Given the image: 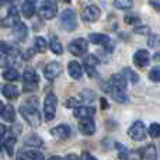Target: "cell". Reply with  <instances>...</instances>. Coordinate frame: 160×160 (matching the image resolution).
Masks as SVG:
<instances>
[{
  "label": "cell",
  "mask_w": 160,
  "mask_h": 160,
  "mask_svg": "<svg viewBox=\"0 0 160 160\" xmlns=\"http://www.w3.org/2000/svg\"><path fill=\"white\" fill-rule=\"evenodd\" d=\"M20 114L32 128H38L41 125V115H39L38 107H35V105L25 102V105L20 107Z\"/></svg>",
  "instance_id": "obj_1"
},
{
  "label": "cell",
  "mask_w": 160,
  "mask_h": 160,
  "mask_svg": "<svg viewBox=\"0 0 160 160\" xmlns=\"http://www.w3.org/2000/svg\"><path fill=\"white\" fill-rule=\"evenodd\" d=\"M58 14V6L55 0H41L38 8V16L44 20H52Z\"/></svg>",
  "instance_id": "obj_2"
},
{
  "label": "cell",
  "mask_w": 160,
  "mask_h": 160,
  "mask_svg": "<svg viewBox=\"0 0 160 160\" xmlns=\"http://www.w3.org/2000/svg\"><path fill=\"white\" fill-rule=\"evenodd\" d=\"M59 22H61L62 28L66 31H73L78 27V20H76V14L72 8H66L62 11L61 17H59Z\"/></svg>",
  "instance_id": "obj_3"
},
{
  "label": "cell",
  "mask_w": 160,
  "mask_h": 160,
  "mask_svg": "<svg viewBox=\"0 0 160 160\" xmlns=\"http://www.w3.org/2000/svg\"><path fill=\"white\" fill-rule=\"evenodd\" d=\"M56 104H58V98L53 93H49L45 97L44 101V115L47 121H52L56 115Z\"/></svg>",
  "instance_id": "obj_4"
},
{
  "label": "cell",
  "mask_w": 160,
  "mask_h": 160,
  "mask_svg": "<svg viewBox=\"0 0 160 160\" xmlns=\"http://www.w3.org/2000/svg\"><path fill=\"white\" fill-rule=\"evenodd\" d=\"M101 87L104 88V91H107L108 94H110L111 97H112L115 101H118L119 104H127L128 101H129V97L127 96V93H125V90H121V88H117L114 87L111 83H102Z\"/></svg>",
  "instance_id": "obj_5"
},
{
  "label": "cell",
  "mask_w": 160,
  "mask_h": 160,
  "mask_svg": "<svg viewBox=\"0 0 160 160\" xmlns=\"http://www.w3.org/2000/svg\"><path fill=\"white\" fill-rule=\"evenodd\" d=\"M128 135L133 141H143L146 138V127L142 121H136L132 124V127L128 129Z\"/></svg>",
  "instance_id": "obj_6"
},
{
  "label": "cell",
  "mask_w": 160,
  "mask_h": 160,
  "mask_svg": "<svg viewBox=\"0 0 160 160\" xmlns=\"http://www.w3.org/2000/svg\"><path fill=\"white\" fill-rule=\"evenodd\" d=\"M22 80H24L25 86H24V90H34L37 87V83H38V75L37 72L34 70V68L28 66L27 69L24 70L22 73Z\"/></svg>",
  "instance_id": "obj_7"
},
{
  "label": "cell",
  "mask_w": 160,
  "mask_h": 160,
  "mask_svg": "<svg viewBox=\"0 0 160 160\" xmlns=\"http://www.w3.org/2000/svg\"><path fill=\"white\" fill-rule=\"evenodd\" d=\"M88 41L91 42V44H94V45H101V47H104L105 49H112L114 48V44H112V41L110 39V37H107V35H104V34H100V32H93V34H90L88 35Z\"/></svg>",
  "instance_id": "obj_8"
},
{
  "label": "cell",
  "mask_w": 160,
  "mask_h": 160,
  "mask_svg": "<svg viewBox=\"0 0 160 160\" xmlns=\"http://www.w3.org/2000/svg\"><path fill=\"white\" fill-rule=\"evenodd\" d=\"M88 49V42L83 38H78L69 44V52L75 56H83Z\"/></svg>",
  "instance_id": "obj_9"
},
{
  "label": "cell",
  "mask_w": 160,
  "mask_h": 160,
  "mask_svg": "<svg viewBox=\"0 0 160 160\" xmlns=\"http://www.w3.org/2000/svg\"><path fill=\"white\" fill-rule=\"evenodd\" d=\"M61 73H62V65L59 62H51L44 69V76L47 80H55Z\"/></svg>",
  "instance_id": "obj_10"
},
{
  "label": "cell",
  "mask_w": 160,
  "mask_h": 160,
  "mask_svg": "<svg viewBox=\"0 0 160 160\" xmlns=\"http://www.w3.org/2000/svg\"><path fill=\"white\" fill-rule=\"evenodd\" d=\"M100 17H101V10L97 6H88V7L84 8V11L82 14L83 21H86V22H94Z\"/></svg>",
  "instance_id": "obj_11"
},
{
  "label": "cell",
  "mask_w": 160,
  "mask_h": 160,
  "mask_svg": "<svg viewBox=\"0 0 160 160\" xmlns=\"http://www.w3.org/2000/svg\"><path fill=\"white\" fill-rule=\"evenodd\" d=\"M79 131L86 136H91L96 132V124L93 121V117H87V118H82L79 124Z\"/></svg>",
  "instance_id": "obj_12"
},
{
  "label": "cell",
  "mask_w": 160,
  "mask_h": 160,
  "mask_svg": "<svg viewBox=\"0 0 160 160\" xmlns=\"http://www.w3.org/2000/svg\"><path fill=\"white\" fill-rule=\"evenodd\" d=\"M149 62H150V55L146 49H139L135 52V55H133V63L138 68L148 66Z\"/></svg>",
  "instance_id": "obj_13"
},
{
  "label": "cell",
  "mask_w": 160,
  "mask_h": 160,
  "mask_svg": "<svg viewBox=\"0 0 160 160\" xmlns=\"http://www.w3.org/2000/svg\"><path fill=\"white\" fill-rule=\"evenodd\" d=\"M27 35H28V28L24 22H17L16 25L13 27V37L17 39L18 42H22L27 39Z\"/></svg>",
  "instance_id": "obj_14"
},
{
  "label": "cell",
  "mask_w": 160,
  "mask_h": 160,
  "mask_svg": "<svg viewBox=\"0 0 160 160\" xmlns=\"http://www.w3.org/2000/svg\"><path fill=\"white\" fill-rule=\"evenodd\" d=\"M70 133H72L70 127L69 125H65V124L58 125V127H55V128L51 129V135L55 136V138H58V139H68L70 136Z\"/></svg>",
  "instance_id": "obj_15"
},
{
  "label": "cell",
  "mask_w": 160,
  "mask_h": 160,
  "mask_svg": "<svg viewBox=\"0 0 160 160\" xmlns=\"http://www.w3.org/2000/svg\"><path fill=\"white\" fill-rule=\"evenodd\" d=\"M83 62H84V70H86V73H87L90 78L96 76V66L98 65V59H97L94 55H87Z\"/></svg>",
  "instance_id": "obj_16"
},
{
  "label": "cell",
  "mask_w": 160,
  "mask_h": 160,
  "mask_svg": "<svg viewBox=\"0 0 160 160\" xmlns=\"http://www.w3.org/2000/svg\"><path fill=\"white\" fill-rule=\"evenodd\" d=\"M68 70H69L70 78L75 79V80H79L83 76V68L80 66V63L76 62V61L69 62V65H68Z\"/></svg>",
  "instance_id": "obj_17"
},
{
  "label": "cell",
  "mask_w": 160,
  "mask_h": 160,
  "mask_svg": "<svg viewBox=\"0 0 160 160\" xmlns=\"http://www.w3.org/2000/svg\"><path fill=\"white\" fill-rule=\"evenodd\" d=\"M96 114V108L93 107H75L73 110V115L76 118H87V117H93Z\"/></svg>",
  "instance_id": "obj_18"
},
{
  "label": "cell",
  "mask_w": 160,
  "mask_h": 160,
  "mask_svg": "<svg viewBox=\"0 0 160 160\" xmlns=\"http://www.w3.org/2000/svg\"><path fill=\"white\" fill-rule=\"evenodd\" d=\"M110 83L114 86V87L121 88V90H127V87H128V82H127V79L122 76V73L121 75H117V73L112 75L110 79Z\"/></svg>",
  "instance_id": "obj_19"
},
{
  "label": "cell",
  "mask_w": 160,
  "mask_h": 160,
  "mask_svg": "<svg viewBox=\"0 0 160 160\" xmlns=\"http://www.w3.org/2000/svg\"><path fill=\"white\" fill-rule=\"evenodd\" d=\"M21 11L24 14V17H27V18L32 17L34 13H35V0H24V3L21 6Z\"/></svg>",
  "instance_id": "obj_20"
},
{
  "label": "cell",
  "mask_w": 160,
  "mask_h": 160,
  "mask_svg": "<svg viewBox=\"0 0 160 160\" xmlns=\"http://www.w3.org/2000/svg\"><path fill=\"white\" fill-rule=\"evenodd\" d=\"M0 51H2L3 53H6V55H10V56L18 55V48H17L14 44H11V42L2 41L0 42Z\"/></svg>",
  "instance_id": "obj_21"
},
{
  "label": "cell",
  "mask_w": 160,
  "mask_h": 160,
  "mask_svg": "<svg viewBox=\"0 0 160 160\" xmlns=\"http://www.w3.org/2000/svg\"><path fill=\"white\" fill-rule=\"evenodd\" d=\"M2 93H3V96H4L6 98H8V100H16L17 97L20 96L18 88H17L16 86H13V84H6L4 87H3Z\"/></svg>",
  "instance_id": "obj_22"
},
{
  "label": "cell",
  "mask_w": 160,
  "mask_h": 160,
  "mask_svg": "<svg viewBox=\"0 0 160 160\" xmlns=\"http://www.w3.org/2000/svg\"><path fill=\"white\" fill-rule=\"evenodd\" d=\"M139 155H141L142 159H146V160H153L158 158V152H156V148L153 145H148L146 148H143L139 152Z\"/></svg>",
  "instance_id": "obj_23"
},
{
  "label": "cell",
  "mask_w": 160,
  "mask_h": 160,
  "mask_svg": "<svg viewBox=\"0 0 160 160\" xmlns=\"http://www.w3.org/2000/svg\"><path fill=\"white\" fill-rule=\"evenodd\" d=\"M18 21H20V14H8L7 17H4V18L2 20L0 24H2L3 28H11Z\"/></svg>",
  "instance_id": "obj_24"
},
{
  "label": "cell",
  "mask_w": 160,
  "mask_h": 160,
  "mask_svg": "<svg viewBox=\"0 0 160 160\" xmlns=\"http://www.w3.org/2000/svg\"><path fill=\"white\" fill-rule=\"evenodd\" d=\"M49 48L55 55H62L63 53V47H62V42L58 39V37H51Z\"/></svg>",
  "instance_id": "obj_25"
},
{
  "label": "cell",
  "mask_w": 160,
  "mask_h": 160,
  "mask_svg": "<svg viewBox=\"0 0 160 160\" xmlns=\"http://www.w3.org/2000/svg\"><path fill=\"white\" fill-rule=\"evenodd\" d=\"M20 159H28V160H42L45 158L41 152L38 150H27V152H22L18 155Z\"/></svg>",
  "instance_id": "obj_26"
},
{
  "label": "cell",
  "mask_w": 160,
  "mask_h": 160,
  "mask_svg": "<svg viewBox=\"0 0 160 160\" xmlns=\"http://www.w3.org/2000/svg\"><path fill=\"white\" fill-rule=\"evenodd\" d=\"M2 118L4 119L6 122H14L16 119V111L11 105H6L3 107V111H2Z\"/></svg>",
  "instance_id": "obj_27"
},
{
  "label": "cell",
  "mask_w": 160,
  "mask_h": 160,
  "mask_svg": "<svg viewBox=\"0 0 160 160\" xmlns=\"http://www.w3.org/2000/svg\"><path fill=\"white\" fill-rule=\"evenodd\" d=\"M122 76H124L125 79H127V82H131L132 84H136V83L139 82V76L136 72H133L131 68H125L124 70H122Z\"/></svg>",
  "instance_id": "obj_28"
},
{
  "label": "cell",
  "mask_w": 160,
  "mask_h": 160,
  "mask_svg": "<svg viewBox=\"0 0 160 160\" xmlns=\"http://www.w3.org/2000/svg\"><path fill=\"white\" fill-rule=\"evenodd\" d=\"M24 145L31 146V148H39V146H42V145H44V142H42V139L39 138V136L30 135V136H27V138L24 139Z\"/></svg>",
  "instance_id": "obj_29"
},
{
  "label": "cell",
  "mask_w": 160,
  "mask_h": 160,
  "mask_svg": "<svg viewBox=\"0 0 160 160\" xmlns=\"http://www.w3.org/2000/svg\"><path fill=\"white\" fill-rule=\"evenodd\" d=\"M34 49L35 52H39V53H44L45 51L48 49V44L42 37H37L35 41H34Z\"/></svg>",
  "instance_id": "obj_30"
},
{
  "label": "cell",
  "mask_w": 160,
  "mask_h": 160,
  "mask_svg": "<svg viewBox=\"0 0 160 160\" xmlns=\"http://www.w3.org/2000/svg\"><path fill=\"white\" fill-rule=\"evenodd\" d=\"M3 78H4L7 82H14L20 78L18 75V70L14 69V68H7V69L3 72Z\"/></svg>",
  "instance_id": "obj_31"
},
{
  "label": "cell",
  "mask_w": 160,
  "mask_h": 160,
  "mask_svg": "<svg viewBox=\"0 0 160 160\" xmlns=\"http://www.w3.org/2000/svg\"><path fill=\"white\" fill-rule=\"evenodd\" d=\"M16 136L11 135V136H7V138L3 141V146L4 149H7V153L8 156H13V149H14V143H16Z\"/></svg>",
  "instance_id": "obj_32"
},
{
  "label": "cell",
  "mask_w": 160,
  "mask_h": 160,
  "mask_svg": "<svg viewBox=\"0 0 160 160\" xmlns=\"http://www.w3.org/2000/svg\"><path fill=\"white\" fill-rule=\"evenodd\" d=\"M132 0H114V6L119 10H128V8L132 7Z\"/></svg>",
  "instance_id": "obj_33"
},
{
  "label": "cell",
  "mask_w": 160,
  "mask_h": 160,
  "mask_svg": "<svg viewBox=\"0 0 160 160\" xmlns=\"http://www.w3.org/2000/svg\"><path fill=\"white\" fill-rule=\"evenodd\" d=\"M149 135L150 138H160V124L158 122H153V124H150L149 127Z\"/></svg>",
  "instance_id": "obj_34"
},
{
  "label": "cell",
  "mask_w": 160,
  "mask_h": 160,
  "mask_svg": "<svg viewBox=\"0 0 160 160\" xmlns=\"http://www.w3.org/2000/svg\"><path fill=\"white\" fill-rule=\"evenodd\" d=\"M124 21L129 25H138L139 22H141V18H139L135 13H132V14H127L125 18H124Z\"/></svg>",
  "instance_id": "obj_35"
},
{
  "label": "cell",
  "mask_w": 160,
  "mask_h": 160,
  "mask_svg": "<svg viewBox=\"0 0 160 160\" xmlns=\"http://www.w3.org/2000/svg\"><path fill=\"white\" fill-rule=\"evenodd\" d=\"M149 79L152 80V82H156V83L160 82V65H159V66H155L152 70H150Z\"/></svg>",
  "instance_id": "obj_36"
},
{
  "label": "cell",
  "mask_w": 160,
  "mask_h": 160,
  "mask_svg": "<svg viewBox=\"0 0 160 160\" xmlns=\"http://www.w3.org/2000/svg\"><path fill=\"white\" fill-rule=\"evenodd\" d=\"M80 96H82V98L84 100V101H93V100L96 98V94L91 90H83Z\"/></svg>",
  "instance_id": "obj_37"
},
{
  "label": "cell",
  "mask_w": 160,
  "mask_h": 160,
  "mask_svg": "<svg viewBox=\"0 0 160 160\" xmlns=\"http://www.w3.org/2000/svg\"><path fill=\"white\" fill-rule=\"evenodd\" d=\"M159 42H160L159 35H156V34H153V35H150L149 41H148V45H149V47H152V48H156V47H158V45H159Z\"/></svg>",
  "instance_id": "obj_38"
},
{
  "label": "cell",
  "mask_w": 160,
  "mask_h": 160,
  "mask_svg": "<svg viewBox=\"0 0 160 160\" xmlns=\"http://www.w3.org/2000/svg\"><path fill=\"white\" fill-rule=\"evenodd\" d=\"M78 100L76 98H68L66 101H65V105H66L68 108H75V107H78Z\"/></svg>",
  "instance_id": "obj_39"
},
{
  "label": "cell",
  "mask_w": 160,
  "mask_h": 160,
  "mask_svg": "<svg viewBox=\"0 0 160 160\" xmlns=\"http://www.w3.org/2000/svg\"><path fill=\"white\" fill-rule=\"evenodd\" d=\"M7 133H8V128L4 127V125H0V141H4L7 138Z\"/></svg>",
  "instance_id": "obj_40"
},
{
  "label": "cell",
  "mask_w": 160,
  "mask_h": 160,
  "mask_svg": "<svg viewBox=\"0 0 160 160\" xmlns=\"http://www.w3.org/2000/svg\"><path fill=\"white\" fill-rule=\"evenodd\" d=\"M117 149L121 152V153H119V158H127V156H128V155H127V148H125L124 145L117 143Z\"/></svg>",
  "instance_id": "obj_41"
},
{
  "label": "cell",
  "mask_w": 160,
  "mask_h": 160,
  "mask_svg": "<svg viewBox=\"0 0 160 160\" xmlns=\"http://www.w3.org/2000/svg\"><path fill=\"white\" fill-rule=\"evenodd\" d=\"M149 3L156 11H160V0H149Z\"/></svg>",
  "instance_id": "obj_42"
},
{
  "label": "cell",
  "mask_w": 160,
  "mask_h": 160,
  "mask_svg": "<svg viewBox=\"0 0 160 160\" xmlns=\"http://www.w3.org/2000/svg\"><path fill=\"white\" fill-rule=\"evenodd\" d=\"M35 53V49H30V51H27V52L22 55V59H25V61H28V58H31V56Z\"/></svg>",
  "instance_id": "obj_43"
},
{
  "label": "cell",
  "mask_w": 160,
  "mask_h": 160,
  "mask_svg": "<svg viewBox=\"0 0 160 160\" xmlns=\"http://www.w3.org/2000/svg\"><path fill=\"white\" fill-rule=\"evenodd\" d=\"M135 32H136V34H146V32H149V28H148V27L136 28V30H135Z\"/></svg>",
  "instance_id": "obj_44"
},
{
  "label": "cell",
  "mask_w": 160,
  "mask_h": 160,
  "mask_svg": "<svg viewBox=\"0 0 160 160\" xmlns=\"http://www.w3.org/2000/svg\"><path fill=\"white\" fill-rule=\"evenodd\" d=\"M80 158H82V159H90V160H94V158H93V156H91V155H88L87 152H83Z\"/></svg>",
  "instance_id": "obj_45"
},
{
  "label": "cell",
  "mask_w": 160,
  "mask_h": 160,
  "mask_svg": "<svg viewBox=\"0 0 160 160\" xmlns=\"http://www.w3.org/2000/svg\"><path fill=\"white\" fill-rule=\"evenodd\" d=\"M101 104H102V108H108V102L104 98H101Z\"/></svg>",
  "instance_id": "obj_46"
},
{
  "label": "cell",
  "mask_w": 160,
  "mask_h": 160,
  "mask_svg": "<svg viewBox=\"0 0 160 160\" xmlns=\"http://www.w3.org/2000/svg\"><path fill=\"white\" fill-rule=\"evenodd\" d=\"M66 158L68 159H78V156H76V155H68Z\"/></svg>",
  "instance_id": "obj_47"
},
{
  "label": "cell",
  "mask_w": 160,
  "mask_h": 160,
  "mask_svg": "<svg viewBox=\"0 0 160 160\" xmlns=\"http://www.w3.org/2000/svg\"><path fill=\"white\" fill-rule=\"evenodd\" d=\"M3 107H4V105H3V102L0 101V115H2V111H3Z\"/></svg>",
  "instance_id": "obj_48"
},
{
  "label": "cell",
  "mask_w": 160,
  "mask_h": 160,
  "mask_svg": "<svg viewBox=\"0 0 160 160\" xmlns=\"http://www.w3.org/2000/svg\"><path fill=\"white\" fill-rule=\"evenodd\" d=\"M10 2H11V3H18L20 0H10Z\"/></svg>",
  "instance_id": "obj_49"
},
{
  "label": "cell",
  "mask_w": 160,
  "mask_h": 160,
  "mask_svg": "<svg viewBox=\"0 0 160 160\" xmlns=\"http://www.w3.org/2000/svg\"><path fill=\"white\" fill-rule=\"evenodd\" d=\"M4 2H6V0H0V6H2L3 3H4Z\"/></svg>",
  "instance_id": "obj_50"
},
{
  "label": "cell",
  "mask_w": 160,
  "mask_h": 160,
  "mask_svg": "<svg viewBox=\"0 0 160 160\" xmlns=\"http://www.w3.org/2000/svg\"><path fill=\"white\" fill-rule=\"evenodd\" d=\"M65 2H66V3H70V0H65Z\"/></svg>",
  "instance_id": "obj_51"
}]
</instances>
